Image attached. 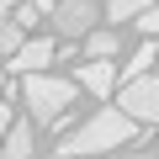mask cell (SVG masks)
Returning a JSON list of instances; mask_svg holds the SVG:
<instances>
[{
	"label": "cell",
	"mask_w": 159,
	"mask_h": 159,
	"mask_svg": "<svg viewBox=\"0 0 159 159\" xmlns=\"http://www.w3.org/2000/svg\"><path fill=\"white\" fill-rule=\"evenodd\" d=\"M117 106L138 127H159V74H143L133 85H117Z\"/></svg>",
	"instance_id": "3"
},
{
	"label": "cell",
	"mask_w": 159,
	"mask_h": 159,
	"mask_svg": "<svg viewBox=\"0 0 159 159\" xmlns=\"http://www.w3.org/2000/svg\"><path fill=\"white\" fill-rule=\"evenodd\" d=\"M80 48H85V58H117V48H122V43H117V27H96Z\"/></svg>",
	"instance_id": "8"
},
{
	"label": "cell",
	"mask_w": 159,
	"mask_h": 159,
	"mask_svg": "<svg viewBox=\"0 0 159 159\" xmlns=\"http://www.w3.org/2000/svg\"><path fill=\"white\" fill-rule=\"evenodd\" d=\"M11 127H16V117H11V106H6V101H0V143H6V133H11Z\"/></svg>",
	"instance_id": "14"
},
{
	"label": "cell",
	"mask_w": 159,
	"mask_h": 159,
	"mask_svg": "<svg viewBox=\"0 0 159 159\" xmlns=\"http://www.w3.org/2000/svg\"><path fill=\"white\" fill-rule=\"evenodd\" d=\"M148 64H159V53H154V43H143L127 64H122V85H133V80H143L148 74Z\"/></svg>",
	"instance_id": "9"
},
{
	"label": "cell",
	"mask_w": 159,
	"mask_h": 159,
	"mask_svg": "<svg viewBox=\"0 0 159 159\" xmlns=\"http://www.w3.org/2000/svg\"><path fill=\"white\" fill-rule=\"evenodd\" d=\"M48 21L58 27L64 43H85V37L96 32V6H90V0H58V11H53Z\"/></svg>",
	"instance_id": "4"
},
{
	"label": "cell",
	"mask_w": 159,
	"mask_h": 159,
	"mask_svg": "<svg viewBox=\"0 0 159 159\" xmlns=\"http://www.w3.org/2000/svg\"><path fill=\"white\" fill-rule=\"evenodd\" d=\"M21 48H27V32L16 21H0V58H16Z\"/></svg>",
	"instance_id": "11"
},
{
	"label": "cell",
	"mask_w": 159,
	"mask_h": 159,
	"mask_svg": "<svg viewBox=\"0 0 159 159\" xmlns=\"http://www.w3.org/2000/svg\"><path fill=\"white\" fill-rule=\"evenodd\" d=\"M127 159H143V154H127Z\"/></svg>",
	"instance_id": "16"
},
{
	"label": "cell",
	"mask_w": 159,
	"mask_h": 159,
	"mask_svg": "<svg viewBox=\"0 0 159 159\" xmlns=\"http://www.w3.org/2000/svg\"><path fill=\"white\" fill-rule=\"evenodd\" d=\"M74 80H80V90H90V96L111 101V85H122V69H117L111 58H85V64L74 69Z\"/></svg>",
	"instance_id": "5"
},
{
	"label": "cell",
	"mask_w": 159,
	"mask_h": 159,
	"mask_svg": "<svg viewBox=\"0 0 159 159\" xmlns=\"http://www.w3.org/2000/svg\"><path fill=\"white\" fill-rule=\"evenodd\" d=\"M48 64H58V43L53 37H27V48L11 58V69H21V74H48Z\"/></svg>",
	"instance_id": "6"
},
{
	"label": "cell",
	"mask_w": 159,
	"mask_h": 159,
	"mask_svg": "<svg viewBox=\"0 0 159 159\" xmlns=\"http://www.w3.org/2000/svg\"><path fill=\"white\" fill-rule=\"evenodd\" d=\"M0 85H6V64H0Z\"/></svg>",
	"instance_id": "15"
},
{
	"label": "cell",
	"mask_w": 159,
	"mask_h": 159,
	"mask_svg": "<svg viewBox=\"0 0 159 159\" xmlns=\"http://www.w3.org/2000/svg\"><path fill=\"white\" fill-rule=\"evenodd\" d=\"M32 148H37V127H32V122H16V127L6 133V143H0L6 159H27Z\"/></svg>",
	"instance_id": "7"
},
{
	"label": "cell",
	"mask_w": 159,
	"mask_h": 159,
	"mask_svg": "<svg viewBox=\"0 0 159 159\" xmlns=\"http://www.w3.org/2000/svg\"><path fill=\"white\" fill-rule=\"evenodd\" d=\"M21 96H27V117L53 127V122L74 106V80H58V74H21Z\"/></svg>",
	"instance_id": "2"
},
{
	"label": "cell",
	"mask_w": 159,
	"mask_h": 159,
	"mask_svg": "<svg viewBox=\"0 0 159 159\" xmlns=\"http://www.w3.org/2000/svg\"><path fill=\"white\" fill-rule=\"evenodd\" d=\"M133 138H138V122L122 106H101L90 122H80L64 138V159H90V154H106V148H127Z\"/></svg>",
	"instance_id": "1"
},
{
	"label": "cell",
	"mask_w": 159,
	"mask_h": 159,
	"mask_svg": "<svg viewBox=\"0 0 159 159\" xmlns=\"http://www.w3.org/2000/svg\"><path fill=\"white\" fill-rule=\"evenodd\" d=\"M138 27H143V32H148V37H159V6H148V11H143V16H138Z\"/></svg>",
	"instance_id": "13"
},
{
	"label": "cell",
	"mask_w": 159,
	"mask_h": 159,
	"mask_svg": "<svg viewBox=\"0 0 159 159\" xmlns=\"http://www.w3.org/2000/svg\"><path fill=\"white\" fill-rule=\"evenodd\" d=\"M37 16H43V6H37V0H27V6H21V11H16L11 21H16V27L27 32V27H37Z\"/></svg>",
	"instance_id": "12"
},
{
	"label": "cell",
	"mask_w": 159,
	"mask_h": 159,
	"mask_svg": "<svg viewBox=\"0 0 159 159\" xmlns=\"http://www.w3.org/2000/svg\"><path fill=\"white\" fill-rule=\"evenodd\" d=\"M154 6V0H111V6H106V21L117 27V21H133V16H143Z\"/></svg>",
	"instance_id": "10"
}]
</instances>
